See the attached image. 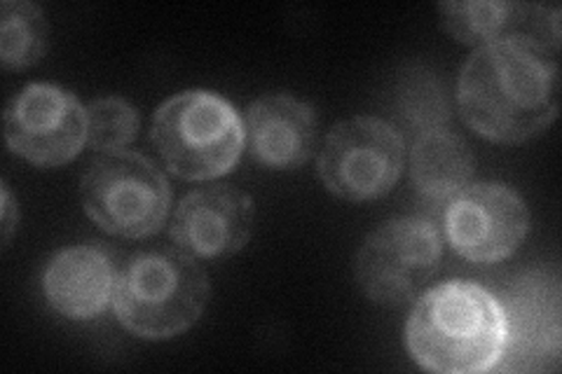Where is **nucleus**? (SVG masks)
Segmentation results:
<instances>
[{"label":"nucleus","mask_w":562,"mask_h":374,"mask_svg":"<svg viewBox=\"0 0 562 374\" xmlns=\"http://www.w3.org/2000/svg\"><path fill=\"white\" fill-rule=\"evenodd\" d=\"M457 103L473 132L495 144H525L558 115V64L532 35H504L464 64Z\"/></svg>","instance_id":"nucleus-1"},{"label":"nucleus","mask_w":562,"mask_h":374,"mask_svg":"<svg viewBox=\"0 0 562 374\" xmlns=\"http://www.w3.org/2000/svg\"><path fill=\"white\" fill-rule=\"evenodd\" d=\"M506 342L502 302L471 281H448L417 299L406 326L413 361L429 372L476 374L499 365Z\"/></svg>","instance_id":"nucleus-2"},{"label":"nucleus","mask_w":562,"mask_h":374,"mask_svg":"<svg viewBox=\"0 0 562 374\" xmlns=\"http://www.w3.org/2000/svg\"><path fill=\"white\" fill-rule=\"evenodd\" d=\"M211 283L198 258L181 248L136 253L117 276L113 307L132 335L160 342L198 324Z\"/></svg>","instance_id":"nucleus-3"},{"label":"nucleus","mask_w":562,"mask_h":374,"mask_svg":"<svg viewBox=\"0 0 562 374\" xmlns=\"http://www.w3.org/2000/svg\"><path fill=\"white\" fill-rule=\"evenodd\" d=\"M150 140L171 173L186 181H209L233 171L246 132L239 113L225 99L190 89L157 109Z\"/></svg>","instance_id":"nucleus-4"},{"label":"nucleus","mask_w":562,"mask_h":374,"mask_svg":"<svg viewBox=\"0 0 562 374\" xmlns=\"http://www.w3.org/2000/svg\"><path fill=\"white\" fill-rule=\"evenodd\" d=\"M80 202L103 231L122 239L155 235L167 220L171 190L148 157L132 150L101 152L80 181Z\"/></svg>","instance_id":"nucleus-5"},{"label":"nucleus","mask_w":562,"mask_h":374,"mask_svg":"<svg viewBox=\"0 0 562 374\" xmlns=\"http://www.w3.org/2000/svg\"><path fill=\"white\" fill-rule=\"evenodd\" d=\"M401 134L390 122L359 115L330 129L319 155V178L347 202H371L392 192L403 171Z\"/></svg>","instance_id":"nucleus-6"},{"label":"nucleus","mask_w":562,"mask_h":374,"mask_svg":"<svg viewBox=\"0 0 562 374\" xmlns=\"http://www.w3.org/2000/svg\"><path fill=\"white\" fill-rule=\"evenodd\" d=\"M443 258L441 237L419 218L386 220L361 243L355 274L378 305H403L436 276Z\"/></svg>","instance_id":"nucleus-7"},{"label":"nucleus","mask_w":562,"mask_h":374,"mask_svg":"<svg viewBox=\"0 0 562 374\" xmlns=\"http://www.w3.org/2000/svg\"><path fill=\"white\" fill-rule=\"evenodd\" d=\"M5 140L35 167H61L87 144V109L57 84L33 82L8 103Z\"/></svg>","instance_id":"nucleus-8"},{"label":"nucleus","mask_w":562,"mask_h":374,"mask_svg":"<svg viewBox=\"0 0 562 374\" xmlns=\"http://www.w3.org/2000/svg\"><path fill=\"white\" fill-rule=\"evenodd\" d=\"M530 229V211L502 183H479L450 197L443 231L457 256L469 262H499L512 256Z\"/></svg>","instance_id":"nucleus-9"},{"label":"nucleus","mask_w":562,"mask_h":374,"mask_svg":"<svg viewBox=\"0 0 562 374\" xmlns=\"http://www.w3.org/2000/svg\"><path fill=\"white\" fill-rule=\"evenodd\" d=\"M254 200L235 185L190 192L171 218L176 248L198 260L227 258L246 246L254 231Z\"/></svg>","instance_id":"nucleus-10"},{"label":"nucleus","mask_w":562,"mask_h":374,"mask_svg":"<svg viewBox=\"0 0 562 374\" xmlns=\"http://www.w3.org/2000/svg\"><path fill=\"white\" fill-rule=\"evenodd\" d=\"M502 302L506 342L504 370H547L560 355V293L555 283L522 279Z\"/></svg>","instance_id":"nucleus-11"},{"label":"nucleus","mask_w":562,"mask_h":374,"mask_svg":"<svg viewBox=\"0 0 562 374\" xmlns=\"http://www.w3.org/2000/svg\"><path fill=\"white\" fill-rule=\"evenodd\" d=\"M117 274L109 248L70 246L49 260L43 288L49 307L66 318H94L115 297Z\"/></svg>","instance_id":"nucleus-12"},{"label":"nucleus","mask_w":562,"mask_h":374,"mask_svg":"<svg viewBox=\"0 0 562 374\" xmlns=\"http://www.w3.org/2000/svg\"><path fill=\"white\" fill-rule=\"evenodd\" d=\"M246 144L262 167H303L316 146V115L291 94L262 97L246 113Z\"/></svg>","instance_id":"nucleus-13"},{"label":"nucleus","mask_w":562,"mask_h":374,"mask_svg":"<svg viewBox=\"0 0 562 374\" xmlns=\"http://www.w3.org/2000/svg\"><path fill=\"white\" fill-rule=\"evenodd\" d=\"M476 159L462 136L446 129L425 132L413 148V183L429 200H450L464 190Z\"/></svg>","instance_id":"nucleus-14"},{"label":"nucleus","mask_w":562,"mask_h":374,"mask_svg":"<svg viewBox=\"0 0 562 374\" xmlns=\"http://www.w3.org/2000/svg\"><path fill=\"white\" fill-rule=\"evenodd\" d=\"M530 5L499 3V0H462V3L438 5L443 29L467 45H487L504 35H512L518 24L525 22Z\"/></svg>","instance_id":"nucleus-15"},{"label":"nucleus","mask_w":562,"mask_h":374,"mask_svg":"<svg viewBox=\"0 0 562 374\" xmlns=\"http://www.w3.org/2000/svg\"><path fill=\"white\" fill-rule=\"evenodd\" d=\"M49 26L41 5L5 0L0 5V61L5 68H29L47 52Z\"/></svg>","instance_id":"nucleus-16"},{"label":"nucleus","mask_w":562,"mask_h":374,"mask_svg":"<svg viewBox=\"0 0 562 374\" xmlns=\"http://www.w3.org/2000/svg\"><path fill=\"white\" fill-rule=\"evenodd\" d=\"M140 115L120 97H103L87 105V146L101 152L125 150L136 138Z\"/></svg>","instance_id":"nucleus-17"},{"label":"nucleus","mask_w":562,"mask_h":374,"mask_svg":"<svg viewBox=\"0 0 562 374\" xmlns=\"http://www.w3.org/2000/svg\"><path fill=\"white\" fill-rule=\"evenodd\" d=\"M16 225H20V208L14 206L12 197H10V190L3 185V243L8 246Z\"/></svg>","instance_id":"nucleus-18"}]
</instances>
